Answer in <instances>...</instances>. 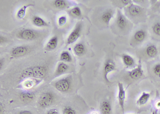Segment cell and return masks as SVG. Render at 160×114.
Returning a JSON list of instances; mask_svg holds the SVG:
<instances>
[{
    "label": "cell",
    "mask_w": 160,
    "mask_h": 114,
    "mask_svg": "<svg viewBox=\"0 0 160 114\" xmlns=\"http://www.w3.org/2000/svg\"><path fill=\"white\" fill-rule=\"evenodd\" d=\"M124 14L133 24H138L146 21L147 9L132 3L123 8Z\"/></svg>",
    "instance_id": "obj_1"
},
{
    "label": "cell",
    "mask_w": 160,
    "mask_h": 114,
    "mask_svg": "<svg viewBox=\"0 0 160 114\" xmlns=\"http://www.w3.org/2000/svg\"><path fill=\"white\" fill-rule=\"evenodd\" d=\"M58 101V96L52 91L43 92L38 98L36 102V107L40 113L43 111L56 106Z\"/></svg>",
    "instance_id": "obj_2"
},
{
    "label": "cell",
    "mask_w": 160,
    "mask_h": 114,
    "mask_svg": "<svg viewBox=\"0 0 160 114\" xmlns=\"http://www.w3.org/2000/svg\"><path fill=\"white\" fill-rule=\"evenodd\" d=\"M133 25V24L126 17L121 10L118 9L114 22V27L117 34L120 36L127 35L132 31Z\"/></svg>",
    "instance_id": "obj_3"
},
{
    "label": "cell",
    "mask_w": 160,
    "mask_h": 114,
    "mask_svg": "<svg viewBox=\"0 0 160 114\" xmlns=\"http://www.w3.org/2000/svg\"><path fill=\"white\" fill-rule=\"evenodd\" d=\"M61 114H90V110L84 103L67 102L60 107Z\"/></svg>",
    "instance_id": "obj_4"
},
{
    "label": "cell",
    "mask_w": 160,
    "mask_h": 114,
    "mask_svg": "<svg viewBox=\"0 0 160 114\" xmlns=\"http://www.w3.org/2000/svg\"><path fill=\"white\" fill-rule=\"evenodd\" d=\"M148 31L146 28L140 27L136 30L131 37L130 44L136 47L144 43L148 37Z\"/></svg>",
    "instance_id": "obj_5"
},
{
    "label": "cell",
    "mask_w": 160,
    "mask_h": 114,
    "mask_svg": "<svg viewBox=\"0 0 160 114\" xmlns=\"http://www.w3.org/2000/svg\"><path fill=\"white\" fill-rule=\"evenodd\" d=\"M53 86L59 92L67 94L72 90V80L70 77H64L54 82Z\"/></svg>",
    "instance_id": "obj_6"
},
{
    "label": "cell",
    "mask_w": 160,
    "mask_h": 114,
    "mask_svg": "<svg viewBox=\"0 0 160 114\" xmlns=\"http://www.w3.org/2000/svg\"><path fill=\"white\" fill-rule=\"evenodd\" d=\"M18 98L23 105L28 107L36 100V93L31 90H23L18 94Z\"/></svg>",
    "instance_id": "obj_7"
},
{
    "label": "cell",
    "mask_w": 160,
    "mask_h": 114,
    "mask_svg": "<svg viewBox=\"0 0 160 114\" xmlns=\"http://www.w3.org/2000/svg\"><path fill=\"white\" fill-rule=\"evenodd\" d=\"M159 51L157 46L154 44L147 45L142 51V55L144 57L147 59H153L158 55Z\"/></svg>",
    "instance_id": "obj_8"
},
{
    "label": "cell",
    "mask_w": 160,
    "mask_h": 114,
    "mask_svg": "<svg viewBox=\"0 0 160 114\" xmlns=\"http://www.w3.org/2000/svg\"><path fill=\"white\" fill-rule=\"evenodd\" d=\"M42 79L37 78H29L23 81L18 86V87L25 90H31L39 85Z\"/></svg>",
    "instance_id": "obj_9"
},
{
    "label": "cell",
    "mask_w": 160,
    "mask_h": 114,
    "mask_svg": "<svg viewBox=\"0 0 160 114\" xmlns=\"http://www.w3.org/2000/svg\"><path fill=\"white\" fill-rule=\"evenodd\" d=\"M11 114H41L38 108L34 107H24L15 108Z\"/></svg>",
    "instance_id": "obj_10"
},
{
    "label": "cell",
    "mask_w": 160,
    "mask_h": 114,
    "mask_svg": "<svg viewBox=\"0 0 160 114\" xmlns=\"http://www.w3.org/2000/svg\"><path fill=\"white\" fill-rule=\"evenodd\" d=\"M82 30V24L78 23L77 24L74 29L70 33L67 39V45H69L77 41L78 39L80 37Z\"/></svg>",
    "instance_id": "obj_11"
},
{
    "label": "cell",
    "mask_w": 160,
    "mask_h": 114,
    "mask_svg": "<svg viewBox=\"0 0 160 114\" xmlns=\"http://www.w3.org/2000/svg\"><path fill=\"white\" fill-rule=\"evenodd\" d=\"M118 102L119 105L122 111V113L124 112V104L126 98V91L125 90L122 83L119 82L118 84Z\"/></svg>",
    "instance_id": "obj_12"
},
{
    "label": "cell",
    "mask_w": 160,
    "mask_h": 114,
    "mask_svg": "<svg viewBox=\"0 0 160 114\" xmlns=\"http://www.w3.org/2000/svg\"><path fill=\"white\" fill-rule=\"evenodd\" d=\"M143 75H144V72H143L142 64L140 61H139L138 66L128 73V77L131 79L134 80H137L140 79L143 77Z\"/></svg>",
    "instance_id": "obj_13"
},
{
    "label": "cell",
    "mask_w": 160,
    "mask_h": 114,
    "mask_svg": "<svg viewBox=\"0 0 160 114\" xmlns=\"http://www.w3.org/2000/svg\"><path fill=\"white\" fill-rule=\"evenodd\" d=\"M150 31L155 39L160 40V17L156 18L152 21Z\"/></svg>",
    "instance_id": "obj_14"
},
{
    "label": "cell",
    "mask_w": 160,
    "mask_h": 114,
    "mask_svg": "<svg viewBox=\"0 0 160 114\" xmlns=\"http://www.w3.org/2000/svg\"><path fill=\"white\" fill-rule=\"evenodd\" d=\"M116 66L114 61L111 60H108L105 62L104 66L103 75L105 80L107 82H109V80L108 78V75L109 73L116 71Z\"/></svg>",
    "instance_id": "obj_15"
},
{
    "label": "cell",
    "mask_w": 160,
    "mask_h": 114,
    "mask_svg": "<svg viewBox=\"0 0 160 114\" xmlns=\"http://www.w3.org/2000/svg\"><path fill=\"white\" fill-rule=\"evenodd\" d=\"M18 36L20 39L28 41L35 39L36 37V34L35 32L32 30L27 29L18 32Z\"/></svg>",
    "instance_id": "obj_16"
},
{
    "label": "cell",
    "mask_w": 160,
    "mask_h": 114,
    "mask_svg": "<svg viewBox=\"0 0 160 114\" xmlns=\"http://www.w3.org/2000/svg\"><path fill=\"white\" fill-rule=\"evenodd\" d=\"M115 12L114 9H107L106 10L101 16L102 21L107 26H108L110 23L112 18L114 17Z\"/></svg>",
    "instance_id": "obj_17"
},
{
    "label": "cell",
    "mask_w": 160,
    "mask_h": 114,
    "mask_svg": "<svg viewBox=\"0 0 160 114\" xmlns=\"http://www.w3.org/2000/svg\"><path fill=\"white\" fill-rule=\"evenodd\" d=\"M121 58L122 62L126 68H135V61L132 56L128 54H123L122 55Z\"/></svg>",
    "instance_id": "obj_18"
},
{
    "label": "cell",
    "mask_w": 160,
    "mask_h": 114,
    "mask_svg": "<svg viewBox=\"0 0 160 114\" xmlns=\"http://www.w3.org/2000/svg\"><path fill=\"white\" fill-rule=\"evenodd\" d=\"M100 114H112V107L111 103L108 100L101 102L100 106Z\"/></svg>",
    "instance_id": "obj_19"
},
{
    "label": "cell",
    "mask_w": 160,
    "mask_h": 114,
    "mask_svg": "<svg viewBox=\"0 0 160 114\" xmlns=\"http://www.w3.org/2000/svg\"><path fill=\"white\" fill-rule=\"evenodd\" d=\"M33 78L43 79L47 74L46 70L42 66H36L33 68Z\"/></svg>",
    "instance_id": "obj_20"
},
{
    "label": "cell",
    "mask_w": 160,
    "mask_h": 114,
    "mask_svg": "<svg viewBox=\"0 0 160 114\" xmlns=\"http://www.w3.org/2000/svg\"><path fill=\"white\" fill-rule=\"evenodd\" d=\"M28 48L26 46H19L15 47L12 50V55L15 57H21L27 54Z\"/></svg>",
    "instance_id": "obj_21"
},
{
    "label": "cell",
    "mask_w": 160,
    "mask_h": 114,
    "mask_svg": "<svg viewBox=\"0 0 160 114\" xmlns=\"http://www.w3.org/2000/svg\"><path fill=\"white\" fill-rule=\"evenodd\" d=\"M150 98V94L149 93L143 92L137 101V104L139 106L144 105L147 103Z\"/></svg>",
    "instance_id": "obj_22"
},
{
    "label": "cell",
    "mask_w": 160,
    "mask_h": 114,
    "mask_svg": "<svg viewBox=\"0 0 160 114\" xmlns=\"http://www.w3.org/2000/svg\"><path fill=\"white\" fill-rule=\"evenodd\" d=\"M68 65L64 62H60L58 65L55 73V76L58 77L65 73L68 70Z\"/></svg>",
    "instance_id": "obj_23"
},
{
    "label": "cell",
    "mask_w": 160,
    "mask_h": 114,
    "mask_svg": "<svg viewBox=\"0 0 160 114\" xmlns=\"http://www.w3.org/2000/svg\"><path fill=\"white\" fill-rule=\"evenodd\" d=\"M58 39L57 36H55L51 38L47 44V49L48 50H52L57 48L58 46Z\"/></svg>",
    "instance_id": "obj_24"
},
{
    "label": "cell",
    "mask_w": 160,
    "mask_h": 114,
    "mask_svg": "<svg viewBox=\"0 0 160 114\" xmlns=\"http://www.w3.org/2000/svg\"><path fill=\"white\" fill-rule=\"evenodd\" d=\"M32 23L34 26L37 27H43L48 26V24L42 18L40 17H33L32 19Z\"/></svg>",
    "instance_id": "obj_25"
},
{
    "label": "cell",
    "mask_w": 160,
    "mask_h": 114,
    "mask_svg": "<svg viewBox=\"0 0 160 114\" xmlns=\"http://www.w3.org/2000/svg\"><path fill=\"white\" fill-rule=\"evenodd\" d=\"M114 2L115 6L118 9H120V10L123 9L133 2L132 1H131V0H119V1H115Z\"/></svg>",
    "instance_id": "obj_26"
},
{
    "label": "cell",
    "mask_w": 160,
    "mask_h": 114,
    "mask_svg": "<svg viewBox=\"0 0 160 114\" xmlns=\"http://www.w3.org/2000/svg\"><path fill=\"white\" fill-rule=\"evenodd\" d=\"M32 4H28L24 5L20 8L17 13V17L19 19H22L26 15V11L30 6H33Z\"/></svg>",
    "instance_id": "obj_27"
},
{
    "label": "cell",
    "mask_w": 160,
    "mask_h": 114,
    "mask_svg": "<svg viewBox=\"0 0 160 114\" xmlns=\"http://www.w3.org/2000/svg\"><path fill=\"white\" fill-rule=\"evenodd\" d=\"M74 51L76 55L77 56H81L85 52V47L83 44L78 43L74 47Z\"/></svg>",
    "instance_id": "obj_28"
},
{
    "label": "cell",
    "mask_w": 160,
    "mask_h": 114,
    "mask_svg": "<svg viewBox=\"0 0 160 114\" xmlns=\"http://www.w3.org/2000/svg\"><path fill=\"white\" fill-rule=\"evenodd\" d=\"M41 114H61L60 108L58 107L55 106L48 108L45 111H43Z\"/></svg>",
    "instance_id": "obj_29"
},
{
    "label": "cell",
    "mask_w": 160,
    "mask_h": 114,
    "mask_svg": "<svg viewBox=\"0 0 160 114\" xmlns=\"http://www.w3.org/2000/svg\"><path fill=\"white\" fill-rule=\"evenodd\" d=\"M60 59L65 62H71L72 61V57L69 52L64 51L61 54Z\"/></svg>",
    "instance_id": "obj_30"
},
{
    "label": "cell",
    "mask_w": 160,
    "mask_h": 114,
    "mask_svg": "<svg viewBox=\"0 0 160 114\" xmlns=\"http://www.w3.org/2000/svg\"><path fill=\"white\" fill-rule=\"evenodd\" d=\"M132 1L133 3L146 9L148 8L149 5V1L146 0H133Z\"/></svg>",
    "instance_id": "obj_31"
},
{
    "label": "cell",
    "mask_w": 160,
    "mask_h": 114,
    "mask_svg": "<svg viewBox=\"0 0 160 114\" xmlns=\"http://www.w3.org/2000/svg\"><path fill=\"white\" fill-rule=\"evenodd\" d=\"M153 74L158 77H160V62L155 63L152 68Z\"/></svg>",
    "instance_id": "obj_32"
},
{
    "label": "cell",
    "mask_w": 160,
    "mask_h": 114,
    "mask_svg": "<svg viewBox=\"0 0 160 114\" xmlns=\"http://www.w3.org/2000/svg\"><path fill=\"white\" fill-rule=\"evenodd\" d=\"M70 14L73 16L76 17H79L81 16V12L80 8L78 7H76L73 8L70 11Z\"/></svg>",
    "instance_id": "obj_33"
},
{
    "label": "cell",
    "mask_w": 160,
    "mask_h": 114,
    "mask_svg": "<svg viewBox=\"0 0 160 114\" xmlns=\"http://www.w3.org/2000/svg\"><path fill=\"white\" fill-rule=\"evenodd\" d=\"M54 5L58 9H63L66 6V3L62 0H57L54 2Z\"/></svg>",
    "instance_id": "obj_34"
},
{
    "label": "cell",
    "mask_w": 160,
    "mask_h": 114,
    "mask_svg": "<svg viewBox=\"0 0 160 114\" xmlns=\"http://www.w3.org/2000/svg\"><path fill=\"white\" fill-rule=\"evenodd\" d=\"M67 22V17L65 16H62L59 17L58 20V24L59 26L62 27V26L65 25Z\"/></svg>",
    "instance_id": "obj_35"
},
{
    "label": "cell",
    "mask_w": 160,
    "mask_h": 114,
    "mask_svg": "<svg viewBox=\"0 0 160 114\" xmlns=\"http://www.w3.org/2000/svg\"><path fill=\"white\" fill-rule=\"evenodd\" d=\"M4 42H5V40H4V37H2V36H1V37H0V42H1V43H2Z\"/></svg>",
    "instance_id": "obj_36"
},
{
    "label": "cell",
    "mask_w": 160,
    "mask_h": 114,
    "mask_svg": "<svg viewBox=\"0 0 160 114\" xmlns=\"http://www.w3.org/2000/svg\"><path fill=\"white\" fill-rule=\"evenodd\" d=\"M3 62H4V61H3V60L1 59V60H0V69L1 70L2 68V66H3Z\"/></svg>",
    "instance_id": "obj_37"
},
{
    "label": "cell",
    "mask_w": 160,
    "mask_h": 114,
    "mask_svg": "<svg viewBox=\"0 0 160 114\" xmlns=\"http://www.w3.org/2000/svg\"><path fill=\"white\" fill-rule=\"evenodd\" d=\"M90 114H97V113H95V112H91Z\"/></svg>",
    "instance_id": "obj_38"
},
{
    "label": "cell",
    "mask_w": 160,
    "mask_h": 114,
    "mask_svg": "<svg viewBox=\"0 0 160 114\" xmlns=\"http://www.w3.org/2000/svg\"><path fill=\"white\" fill-rule=\"evenodd\" d=\"M152 114H154V112H153V113H152Z\"/></svg>",
    "instance_id": "obj_39"
}]
</instances>
